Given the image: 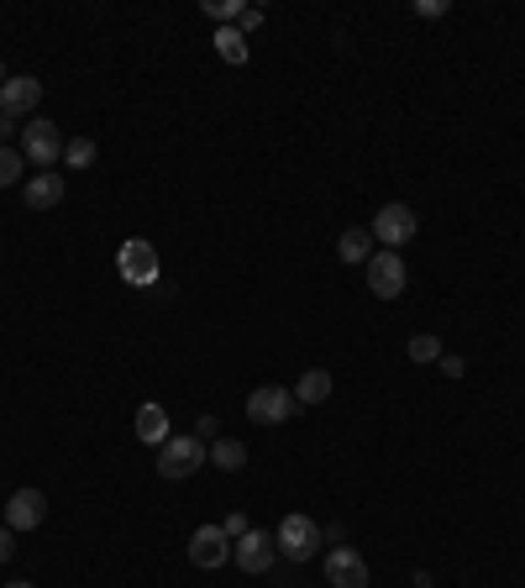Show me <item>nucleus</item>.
I'll return each instance as SVG.
<instances>
[{
	"label": "nucleus",
	"instance_id": "19",
	"mask_svg": "<svg viewBox=\"0 0 525 588\" xmlns=\"http://www.w3.org/2000/svg\"><path fill=\"white\" fill-rule=\"evenodd\" d=\"M22 147H11V142H0V189H11L16 179H22Z\"/></svg>",
	"mask_w": 525,
	"mask_h": 588
},
{
	"label": "nucleus",
	"instance_id": "8",
	"mask_svg": "<svg viewBox=\"0 0 525 588\" xmlns=\"http://www.w3.org/2000/svg\"><path fill=\"white\" fill-rule=\"evenodd\" d=\"M116 268H121V279H126V284H137V289H147V284H158V253H153V242H143V236L121 242Z\"/></svg>",
	"mask_w": 525,
	"mask_h": 588
},
{
	"label": "nucleus",
	"instance_id": "27",
	"mask_svg": "<svg viewBox=\"0 0 525 588\" xmlns=\"http://www.w3.org/2000/svg\"><path fill=\"white\" fill-rule=\"evenodd\" d=\"M194 436H200V442H215V415H200V421H194Z\"/></svg>",
	"mask_w": 525,
	"mask_h": 588
},
{
	"label": "nucleus",
	"instance_id": "22",
	"mask_svg": "<svg viewBox=\"0 0 525 588\" xmlns=\"http://www.w3.org/2000/svg\"><path fill=\"white\" fill-rule=\"evenodd\" d=\"M205 16H211L215 26H232L242 16V0H205Z\"/></svg>",
	"mask_w": 525,
	"mask_h": 588
},
{
	"label": "nucleus",
	"instance_id": "5",
	"mask_svg": "<svg viewBox=\"0 0 525 588\" xmlns=\"http://www.w3.org/2000/svg\"><path fill=\"white\" fill-rule=\"evenodd\" d=\"M200 463H205V442H200L194 431L190 436H168L164 447H158V478H168V484H174V478H190Z\"/></svg>",
	"mask_w": 525,
	"mask_h": 588
},
{
	"label": "nucleus",
	"instance_id": "15",
	"mask_svg": "<svg viewBox=\"0 0 525 588\" xmlns=\"http://www.w3.org/2000/svg\"><path fill=\"white\" fill-rule=\"evenodd\" d=\"M205 463H215L221 473H242L247 468V447H242L237 436H215L211 447H205Z\"/></svg>",
	"mask_w": 525,
	"mask_h": 588
},
{
	"label": "nucleus",
	"instance_id": "7",
	"mask_svg": "<svg viewBox=\"0 0 525 588\" xmlns=\"http://www.w3.org/2000/svg\"><path fill=\"white\" fill-rule=\"evenodd\" d=\"M232 563H237L247 578H262L268 567L279 563V546H273V536H268V531H258V525H253L242 542H232Z\"/></svg>",
	"mask_w": 525,
	"mask_h": 588
},
{
	"label": "nucleus",
	"instance_id": "1",
	"mask_svg": "<svg viewBox=\"0 0 525 588\" xmlns=\"http://www.w3.org/2000/svg\"><path fill=\"white\" fill-rule=\"evenodd\" d=\"M273 546H279V557L289 563H311L315 552H321V525L311 515H300V510H289L279 520V531H273Z\"/></svg>",
	"mask_w": 525,
	"mask_h": 588
},
{
	"label": "nucleus",
	"instance_id": "11",
	"mask_svg": "<svg viewBox=\"0 0 525 588\" xmlns=\"http://www.w3.org/2000/svg\"><path fill=\"white\" fill-rule=\"evenodd\" d=\"M48 520V495L43 489H16L11 504H5V525L11 531H37Z\"/></svg>",
	"mask_w": 525,
	"mask_h": 588
},
{
	"label": "nucleus",
	"instance_id": "23",
	"mask_svg": "<svg viewBox=\"0 0 525 588\" xmlns=\"http://www.w3.org/2000/svg\"><path fill=\"white\" fill-rule=\"evenodd\" d=\"M221 531H226L232 542H242V536L253 531V520H247V515H242V510H237V515H226V520H221Z\"/></svg>",
	"mask_w": 525,
	"mask_h": 588
},
{
	"label": "nucleus",
	"instance_id": "13",
	"mask_svg": "<svg viewBox=\"0 0 525 588\" xmlns=\"http://www.w3.org/2000/svg\"><path fill=\"white\" fill-rule=\"evenodd\" d=\"M22 200L26 211H53V206H64V174L53 168V174H32L22 185Z\"/></svg>",
	"mask_w": 525,
	"mask_h": 588
},
{
	"label": "nucleus",
	"instance_id": "25",
	"mask_svg": "<svg viewBox=\"0 0 525 588\" xmlns=\"http://www.w3.org/2000/svg\"><path fill=\"white\" fill-rule=\"evenodd\" d=\"M415 16H447V0H415Z\"/></svg>",
	"mask_w": 525,
	"mask_h": 588
},
{
	"label": "nucleus",
	"instance_id": "24",
	"mask_svg": "<svg viewBox=\"0 0 525 588\" xmlns=\"http://www.w3.org/2000/svg\"><path fill=\"white\" fill-rule=\"evenodd\" d=\"M262 26V5H242V16H237V32L247 37V32H258Z\"/></svg>",
	"mask_w": 525,
	"mask_h": 588
},
{
	"label": "nucleus",
	"instance_id": "12",
	"mask_svg": "<svg viewBox=\"0 0 525 588\" xmlns=\"http://www.w3.org/2000/svg\"><path fill=\"white\" fill-rule=\"evenodd\" d=\"M190 563L194 567H221L232 563V536L221 531V525H200L190 536Z\"/></svg>",
	"mask_w": 525,
	"mask_h": 588
},
{
	"label": "nucleus",
	"instance_id": "2",
	"mask_svg": "<svg viewBox=\"0 0 525 588\" xmlns=\"http://www.w3.org/2000/svg\"><path fill=\"white\" fill-rule=\"evenodd\" d=\"M64 147H69V137L53 126V121H32V126H22V158L37 174H53V168L64 164Z\"/></svg>",
	"mask_w": 525,
	"mask_h": 588
},
{
	"label": "nucleus",
	"instance_id": "28",
	"mask_svg": "<svg viewBox=\"0 0 525 588\" xmlns=\"http://www.w3.org/2000/svg\"><path fill=\"white\" fill-rule=\"evenodd\" d=\"M442 374H447V378H462V357H453V353H442Z\"/></svg>",
	"mask_w": 525,
	"mask_h": 588
},
{
	"label": "nucleus",
	"instance_id": "4",
	"mask_svg": "<svg viewBox=\"0 0 525 588\" xmlns=\"http://www.w3.org/2000/svg\"><path fill=\"white\" fill-rule=\"evenodd\" d=\"M362 279H368V295H379V300H400L405 295V258L400 253H389V247H379L373 258H368V268H362Z\"/></svg>",
	"mask_w": 525,
	"mask_h": 588
},
{
	"label": "nucleus",
	"instance_id": "3",
	"mask_svg": "<svg viewBox=\"0 0 525 588\" xmlns=\"http://www.w3.org/2000/svg\"><path fill=\"white\" fill-rule=\"evenodd\" d=\"M368 232H373V242H379V247H389V253H394V247L415 242V232H421V215L410 211L405 200H389V206H379V211H373V226H368Z\"/></svg>",
	"mask_w": 525,
	"mask_h": 588
},
{
	"label": "nucleus",
	"instance_id": "10",
	"mask_svg": "<svg viewBox=\"0 0 525 588\" xmlns=\"http://www.w3.org/2000/svg\"><path fill=\"white\" fill-rule=\"evenodd\" d=\"M37 100H43V79H32V74H16V79H5L0 85V117H26V111H37Z\"/></svg>",
	"mask_w": 525,
	"mask_h": 588
},
{
	"label": "nucleus",
	"instance_id": "18",
	"mask_svg": "<svg viewBox=\"0 0 525 588\" xmlns=\"http://www.w3.org/2000/svg\"><path fill=\"white\" fill-rule=\"evenodd\" d=\"M215 53H221L226 64H237V69L253 58V53H247V37H242L237 26H215Z\"/></svg>",
	"mask_w": 525,
	"mask_h": 588
},
{
	"label": "nucleus",
	"instance_id": "16",
	"mask_svg": "<svg viewBox=\"0 0 525 588\" xmlns=\"http://www.w3.org/2000/svg\"><path fill=\"white\" fill-rule=\"evenodd\" d=\"M289 395H294V404H326L332 400V374L326 368H305V378Z\"/></svg>",
	"mask_w": 525,
	"mask_h": 588
},
{
	"label": "nucleus",
	"instance_id": "20",
	"mask_svg": "<svg viewBox=\"0 0 525 588\" xmlns=\"http://www.w3.org/2000/svg\"><path fill=\"white\" fill-rule=\"evenodd\" d=\"M410 363H442V336H431V331L410 336Z\"/></svg>",
	"mask_w": 525,
	"mask_h": 588
},
{
	"label": "nucleus",
	"instance_id": "6",
	"mask_svg": "<svg viewBox=\"0 0 525 588\" xmlns=\"http://www.w3.org/2000/svg\"><path fill=\"white\" fill-rule=\"evenodd\" d=\"M247 421L253 425H284L294 421V395H289L284 384H262L247 395Z\"/></svg>",
	"mask_w": 525,
	"mask_h": 588
},
{
	"label": "nucleus",
	"instance_id": "30",
	"mask_svg": "<svg viewBox=\"0 0 525 588\" xmlns=\"http://www.w3.org/2000/svg\"><path fill=\"white\" fill-rule=\"evenodd\" d=\"M0 85H5V64H0Z\"/></svg>",
	"mask_w": 525,
	"mask_h": 588
},
{
	"label": "nucleus",
	"instance_id": "29",
	"mask_svg": "<svg viewBox=\"0 0 525 588\" xmlns=\"http://www.w3.org/2000/svg\"><path fill=\"white\" fill-rule=\"evenodd\" d=\"M5 588H32V584H5Z\"/></svg>",
	"mask_w": 525,
	"mask_h": 588
},
{
	"label": "nucleus",
	"instance_id": "9",
	"mask_svg": "<svg viewBox=\"0 0 525 588\" xmlns=\"http://www.w3.org/2000/svg\"><path fill=\"white\" fill-rule=\"evenodd\" d=\"M326 584L332 588H368V563L353 546H332L326 552Z\"/></svg>",
	"mask_w": 525,
	"mask_h": 588
},
{
	"label": "nucleus",
	"instance_id": "17",
	"mask_svg": "<svg viewBox=\"0 0 525 588\" xmlns=\"http://www.w3.org/2000/svg\"><path fill=\"white\" fill-rule=\"evenodd\" d=\"M168 436V415H164V404H143L137 410V442H147V447H164Z\"/></svg>",
	"mask_w": 525,
	"mask_h": 588
},
{
	"label": "nucleus",
	"instance_id": "21",
	"mask_svg": "<svg viewBox=\"0 0 525 588\" xmlns=\"http://www.w3.org/2000/svg\"><path fill=\"white\" fill-rule=\"evenodd\" d=\"M64 164H69V168H90V164H96V137H69V147H64Z\"/></svg>",
	"mask_w": 525,
	"mask_h": 588
},
{
	"label": "nucleus",
	"instance_id": "26",
	"mask_svg": "<svg viewBox=\"0 0 525 588\" xmlns=\"http://www.w3.org/2000/svg\"><path fill=\"white\" fill-rule=\"evenodd\" d=\"M11 552H16V531H11V525H0V563H5Z\"/></svg>",
	"mask_w": 525,
	"mask_h": 588
},
{
	"label": "nucleus",
	"instance_id": "14",
	"mask_svg": "<svg viewBox=\"0 0 525 588\" xmlns=\"http://www.w3.org/2000/svg\"><path fill=\"white\" fill-rule=\"evenodd\" d=\"M373 247H379V242H373V232H368V226H347V232L336 236V258L347 263V268H368V258H373Z\"/></svg>",
	"mask_w": 525,
	"mask_h": 588
}]
</instances>
